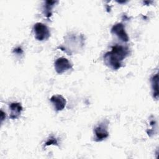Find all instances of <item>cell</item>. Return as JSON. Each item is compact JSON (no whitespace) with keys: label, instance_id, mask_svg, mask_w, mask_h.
<instances>
[{"label":"cell","instance_id":"cell-1","mask_svg":"<svg viewBox=\"0 0 159 159\" xmlns=\"http://www.w3.org/2000/svg\"><path fill=\"white\" fill-rule=\"evenodd\" d=\"M129 55L127 47L115 45L111 51L106 52L103 57L104 62L109 68L117 70L122 66V61Z\"/></svg>","mask_w":159,"mask_h":159},{"label":"cell","instance_id":"cell-2","mask_svg":"<svg viewBox=\"0 0 159 159\" xmlns=\"http://www.w3.org/2000/svg\"><path fill=\"white\" fill-rule=\"evenodd\" d=\"M108 124L109 121L107 120H104L101 122L94 129V140L96 142H101L106 139L109 136L108 132Z\"/></svg>","mask_w":159,"mask_h":159},{"label":"cell","instance_id":"cell-3","mask_svg":"<svg viewBox=\"0 0 159 159\" xmlns=\"http://www.w3.org/2000/svg\"><path fill=\"white\" fill-rule=\"evenodd\" d=\"M35 39L39 41H43L48 39L50 32L48 27L41 22H37L33 27Z\"/></svg>","mask_w":159,"mask_h":159},{"label":"cell","instance_id":"cell-4","mask_svg":"<svg viewBox=\"0 0 159 159\" xmlns=\"http://www.w3.org/2000/svg\"><path fill=\"white\" fill-rule=\"evenodd\" d=\"M54 67L58 74H62L65 71L72 68V65L66 58L60 57L56 60L54 63Z\"/></svg>","mask_w":159,"mask_h":159},{"label":"cell","instance_id":"cell-5","mask_svg":"<svg viewBox=\"0 0 159 159\" xmlns=\"http://www.w3.org/2000/svg\"><path fill=\"white\" fill-rule=\"evenodd\" d=\"M111 32L112 34L116 35L120 40L124 42H127L129 40V37L125 32V27L122 23L114 24L112 27Z\"/></svg>","mask_w":159,"mask_h":159},{"label":"cell","instance_id":"cell-6","mask_svg":"<svg viewBox=\"0 0 159 159\" xmlns=\"http://www.w3.org/2000/svg\"><path fill=\"white\" fill-rule=\"evenodd\" d=\"M50 102L52 103L55 111H62L66 106V99L61 96L59 94H56L52 96L50 99Z\"/></svg>","mask_w":159,"mask_h":159},{"label":"cell","instance_id":"cell-7","mask_svg":"<svg viewBox=\"0 0 159 159\" xmlns=\"http://www.w3.org/2000/svg\"><path fill=\"white\" fill-rule=\"evenodd\" d=\"M10 115L9 117L11 119H16L20 116L22 111V106L19 102H12L9 104Z\"/></svg>","mask_w":159,"mask_h":159},{"label":"cell","instance_id":"cell-8","mask_svg":"<svg viewBox=\"0 0 159 159\" xmlns=\"http://www.w3.org/2000/svg\"><path fill=\"white\" fill-rule=\"evenodd\" d=\"M57 2L56 1H45L43 6V13L47 18H50L52 14V9Z\"/></svg>","mask_w":159,"mask_h":159},{"label":"cell","instance_id":"cell-9","mask_svg":"<svg viewBox=\"0 0 159 159\" xmlns=\"http://www.w3.org/2000/svg\"><path fill=\"white\" fill-rule=\"evenodd\" d=\"M151 86H152V94L153 97L155 99H158V73L154 74L151 79Z\"/></svg>","mask_w":159,"mask_h":159},{"label":"cell","instance_id":"cell-10","mask_svg":"<svg viewBox=\"0 0 159 159\" xmlns=\"http://www.w3.org/2000/svg\"><path fill=\"white\" fill-rule=\"evenodd\" d=\"M150 125L151 126V128L147 131L148 135L151 137L155 134V130H157V122L155 119H153L152 120H150Z\"/></svg>","mask_w":159,"mask_h":159},{"label":"cell","instance_id":"cell-11","mask_svg":"<svg viewBox=\"0 0 159 159\" xmlns=\"http://www.w3.org/2000/svg\"><path fill=\"white\" fill-rule=\"evenodd\" d=\"M50 145H58V142L57 140L56 139L55 137H54L53 136H50L48 139L47 140V141L45 143V147L46 146H48Z\"/></svg>","mask_w":159,"mask_h":159}]
</instances>
